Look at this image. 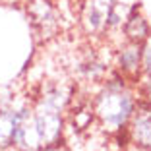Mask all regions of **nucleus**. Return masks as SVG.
<instances>
[{"label":"nucleus","mask_w":151,"mask_h":151,"mask_svg":"<svg viewBox=\"0 0 151 151\" xmlns=\"http://www.w3.org/2000/svg\"><path fill=\"white\" fill-rule=\"evenodd\" d=\"M142 99L143 95L138 83L126 80L116 72L107 76L91 99L97 126L112 136L126 132Z\"/></svg>","instance_id":"obj_1"},{"label":"nucleus","mask_w":151,"mask_h":151,"mask_svg":"<svg viewBox=\"0 0 151 151\" xmlns=\"http://www.w3.org/2000/svg\"><path fill=\"white\" fill-rule=\"evenodd\" d=\"M72 103V89L62 83H50L43 87L31 105V116L41 136L43 145L64 139L66 111Z\"/></svg>","instance_id":"obj_2"},{"label":"nucleus","mask_w":151,"mask_h":151,"mask_svg":"<svg viewBox=\"0 0 151 151\" xmlns=\"http://www.w3.org/2000/svg\"><path fill=\"white\" fill-rule=\"evenodd\" d=\"M118 0H80L78 22L87 37H105L109 33V18Z\"/></svg>","instance_id":"obj_3"},{"label":"nucleus","mask_w":151,"mask_h":151,"mask_svg":"<svg viewBox=\"0 0 151 151\" xmlns=\"http://www.w3.org/2000/svg\"><path fill=\"white\" fill-rule=\"evenodd\" d=\"M142 54H143V45L132 43V41H122L112 54L114 72L124 76L126 80L138 83L139 78H142Z\"/></svg>","instance_id":"obj_4"},{"label":"nucleus","mask_w":151,"mask_h":151,"mask_svg":"<svg viewBox=\"0 0 151 151\" xmlns=\"http://www.w3.org/2000/svg\"><path fill=\"white\" fill-rule=\"evenodd\" d=\"M130 143L139 151H151V101L142 99L126 128Z\"/></svg>","instance_id":"obj_5"},{"label":"nucleus","mask_w":151,"mask_h":151,"mask_svg":"<svg viewBox=\"0 0 151 151\" xmlns=\"http://www.w3.org/2000/svg\"><path fill=\"white\" fill-rule=\"evenodd\" d=\"M120 33H122L124 41H132V43H139V45H143L151 37V23L139 6L130 8L124 25L120 27Z\"/></svg>","instance_id":"obj_6"},{"label":"nucleus","mask_w":151,"mask_h":151,"mask_svg":"<svg viewBox=\"0 0 151 151\" xmlns=\"http://www.w3.org/2000/svg\"><path fill=\"white\" fill-rule=\"evenodd\" d=\"M27 14H29L33 25L41 29V33H52L56 29L58 14L52 0H29Z\"/></svg>","instance_id":"obj_7"},{"label":"nucleus","mask_w":151,"mask_h":151,"mask_svg":"<svg viewBox=\"0 0 151 151\" xmlns=\"http://www.w3.org/2000/svg\"><path fill=\"white\" fill-rule=\"evenodd\" d=\"M0 149H12V105L0 101Z\"/></svg>","instance_id":"obj_8"},{"label":"nucleus","mask_w":151,"mask_h":151,"mask_svg":"<svg viewBox=\"0 0 151 151\" xmlns=\"http://www.w3.org/2000/svg\"><path fill=\"white\" fill-rule=\"evenodd\" d=\"M139 85V91H142L143 99H147V101H151V74L149 76H142L138 81Z\"/></svg>","instance_id":"obj_9"},{"label":"nucleus","mask_w":151,"mask_h":151,"mask_svg":"<svg viewBox=\"0 0 151 151\" xmlns=\"http://www.w3.org/2000/svg\"><path fill=\"white\" fill-rule=\"evenodd\" d=\"M41 151H68V147H66V143H64V139H62V142L43 145V149H41Z\"/></svg>","instance_id":"obj_10"},{"label":"nucleus","mask_w":151,"mask_h":151,"mask_svg":"<svg viewBox=\"0 0 151 151\" xmlns=\"http://www.w3.org/2000/svg\"><path fill=\"white\" fill-rule=\"evenodd\" d=\"M0 151H14V149H0Z\"/></svg>","instance_id":"obj_11"},{"label":"nucleus","mask_w":151,"mask_h":151,"mask_svg":"<svg viewBox=\"0 0 151 151\" xmlns=\"http://www.w3.org/2000/svg\"><path fill=\"white\" fill-rule=\"evenodd\" d=\"M0 2H2V0H0Z\"/></svg>","instance_id":"obj_12"}]
</instances>
